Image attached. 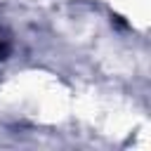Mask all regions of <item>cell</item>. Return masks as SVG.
I'll return each mask as SVG.
<instances>
[{"label":"cell","mask_w":151,"mask_h":151,"mask_svg":"<svg viewBox=\"0 0 151 151\" xmlns=\"http://www.w3.org/2000/svg\"><path fill=\"white\" fill-rule=\"evenodd\" d=\"M5 54H7V45L0 42V59H5Z\"/></svg>","instance_id":"1"}]
</instances>
